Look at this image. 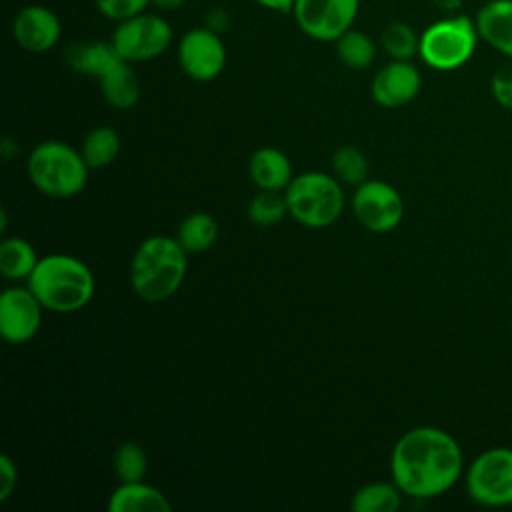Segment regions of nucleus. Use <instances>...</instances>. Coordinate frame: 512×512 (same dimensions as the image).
Returning <instances> with one entry per match:
<instances>
[{"label": "nucleus", "mask_w": 512, "mask_h": 512, "mask_svg": "<svg viewBox=\"0 0 512 512\" xmlns=\"http://www.w3.org/2000/svg\"><path fill=\"white\" fill-rule=\"evenodd\" d=\"M458 442L442 428L418 426L404 432L392 448L394 484L412 498H432L450 490L462 474Z\"/></svg>", "instance_id": "obj_1"}, {"label": "nucleus", "mask_w": 512, "mask_h": 512, "mask_svg": "<svg viewBox=\"0 0 512 512\" xmlns=\"http://www.w3.org/2000/svg\"><path fill=\"white\" fill-rule=\"evenodd\" d=\"M186 250L178 238L150 236L134 252L130 282L134 292L150 304L170 298L186 276Z\"/></svg>", "instance_id": "obj_2"}, {"label": "nucleus", "mask_w": 512, "mask_h": 512, "mask_svg": "<svg viewBox=\"0 0 512 512\" xmlns=\"http://www.w3.org/2000/svg\"><path fill=\"white\" fill-rule=\"evenodd\" d=\"M28 288L46 310L70 314L90 302L94 276L82 260L70 254H48L38 260Z\"/></svg>", "instance_id": "obj_3"}, {"label": "nucleus", "mask_w": 512, "mask_h": 512, "mask_svg": "<svg viewBox=\"0 0 512 512\" xmlns=\"http://www.w3.org/2000/svg\"><path fill=\"white\" fill-rule=\"evenodd\" d=\"M30 182L46 196L70 198L84 190L88 164L82 152L60 140L40 142L28 156Z\"/></svg>", "instance_id": "obj_4"}, {"label": "nucleus", "mask_w": 512, "mask_h": 512, "mask_svg": "<svg viewBox=\"0 0 512 512\" xmlns=\"http://www.w3.org/2000/svg\"><path fill=\"white\" fill-rule=\"evenodd\" d=\"M288 214L306 228H326L344 210V192L338 180L324 172H304L284 190Z\"/></svg>", "instance_id": "obj_5"}, {"label": "nucleus", "mask_w": 512, "mask_h": 512, "mask_svg": "<svg viewBox=\"0 0 512 512\" xmlns=\"http://www.w3.org/2000/svg\"><path fill=\"white\" fill-rule=\"evenodd\" d=\"M478 42L480 34L474 18L462 14L446 16L424 28L420 34L418 56L426 66L450 72L472 58Z\"/></svg>", "instance_id": "obj_6"}, {"label": "nucleus", "mask_w": 512, "mask_h": 512, "mask_svg": "<svg viewBox=\"0 0 512 512\" xmlns=\"http://www.w3.org/2000/svg\"><path fill=\"white\" fill-rule=\"evenodd\" d=\"M174 32L166 18L156 12H140L116 22L110 42L122 60L136 64L158 58L172 44Z\"/></svg>", "instance_id": "obj_7"}, {"label": "nucleus", "mask_w": 512, "mask_h": 512, "mask_svg": "<svg viewBox=\"0 0 512 512\" xmlns=\"http://www.w3.org/2000/svg\"><path fill=\"white\" fill-rule=\"evenodd\" d=\"M466 490L482 506L512 504V448L496 446L478 454L466 472Z\"/></svg>", "instance_id": "obj_8"}, {"label": "nucleus", "mask_w": 512, "mask_h": 512, "mask_svg": "<svg viewBox=\"0 0 512 512\" xmlns=\"http://www.w3.org/2000/svg\"><path fill=\"white\" fill-rule=\"evenodd\" d=\"M358 10L360 0H296L292 16L308 38L334 42L354 26Z\"/></svg>", "instance_id": "obj_9"}, {"label": "nucleus", "mask_w": 512, "mask_h": 512, "mask_svg": "<svg viewBox=\"0 0 512 512\" xmlns=\"http://www.w3.org/2000/svg\"><path fill=\"white\" fill-rule=\"evenodd\" d=\"M352 212L366 230L380 234L400 224L404 202L394 186L382 180H366L358 184L352 196Z\"/></svg>", "instance_id": "obj_10"}, {"label": "nucleus", "mask_w": 512, "mask_h": 512, "mask_svg": "<svg viewBox=\"0 0 512 512\" xmlns=\"http://www.w3.org/2000/svg\"><path fill=\"white\" fill-rule=\"evenodd\" d=\"M178 64L186 76L198 82L220 76L226 66V46L220 32L210 26L188 30L178 42Z\"/></svg>", "instance_id": "obj_11"}, {"label": "nucleus", "mask_w": 512, "mask_h": 512, "mask_svg": "<svg viewBox=\"0 0 512 512\" xmlns=\"http://www.w3.org/2000/svg\"><path fill=\"white\" fill-rule=\"evenodd\" d=\"M42 304L30 288H8L0 296V334L8 344L32 340L42 322Z\"/></svg>", "instance_id": "obj_12"}, {"label": "nucleus", "mask_w": 512, "mask_h": 512, "mask_svg": "<svg viewBox=\"0 0 512 512\" xmlns=\"http://www.w3.org/2000/svg\"><path fill=\"white\" fill-rule=\"evenodd\" d=\"M60 36V18L52 8L44 4L22 6L12 20V38L26 52H48L60 42Z\"/></svg>", "instance_id": "obj_13"}, {"label": "nucleus", "mask_w": 512, "mask_h": 512, "mask_svg": "<svg viewBox=\"0 0 512 512\" xmlns=\"http://www.w3.org/2000/svg\"><path fill=\"white\" fill-rule=\"evenodd\" d=\"M422 86L420 70L410 60H390L372 78V98L384 108L412 102Z\"/></svg>", "instance_id": "obj_14"}, {"label": "nucleus", "mask_w": 512, "mask_h": 512, "mask_svg": "<svg viewBox=\"0 0 512 512\" xmlns=\"http://www.w3.org/2000/svg\"><path fill=\"white\" fill-rule=\"evenodd\" d=\"M480 40L512 60V0H488L474 16Z\"/></svg>", "instance_id": "obj_15"}, {"label": "nucleus", "mask_w": 512, "mask_h": 512, "mask_svg": "<svg viewBox=\"0 0 512 512\" xmlns=\"http://www.w3.org/2000/svg\"><path fill=\"white\" fill-rule=\"evenodd\" d=\"M66 64L84 76H92L100 80L112 68H116L122 58L112 46V42L104 40H90V42H74L64 52Z\"/></svg>", "instance_id": "obj_16"}, {"label": "nucleus", "mask_w": 512, "mask_h": 512, "mask_svg": "<svg viewBox=\"0 0 512 512\" xmlns=\"http://www.w3.org/2000/svg\"><path fill=\"white\" fill-rule=\"evenodd\" d=\"M250 180L260 190H276L282 192L292 182V164L284 152L272 146L258 148L248 162Z\"/></svg>", "instance_id": "obj_17"}, {"label": "nucleus", "mask_w": 512, "mask_h": 512, "mask_svg": "<svg viewBox=\"0 0 512 512\" xmlns=\"http://www.w3.org/2000/svg\"><path fill=\"white\" fill-rule=\"evenodd\" d=\"M170 502L158 488L138 482H120L110 494V512H170Z\"/></svg>", "instance_id": "obj_18"}, {"label": "nucleus", "mask_w": 512, "mask_h": 512, "mask_svg": "<svg viewBox=\"0 0 512 512\" xmlns=\"http://www.w3.org/2000/svg\"><path fill=\"white\" fill-rule=\"evenodd\" d=\"M100 90L104 100L120 110L132 108L140 98V82L136 72L132 70L130 62L122 60L116 68H112L100 80Z\"/></svg>", "instance_id": "obj_19"}, {"label": "nucleus", "mask_w": 512, "mask_h": 512, "mask_svg": "<svg viewBox=\"0 0 512 512\" xmlns=\"http://www.w3.org/2000/svg\"><path fill=\"white\" fill-rule=\"evenodd\" d=\"M38 260L34 246L24 238H4L0 244V272L8 280H28Z\"/></svg>", "instance_id": "obj_20"}, {"label": "nucleus", "mask_w": 512, "mask_h": 512, "mask_svg": "<svg viewBox=\"0 0 512 512\" xmlns=\"http://www.w3.org/2000/svg\"><path fill=\"white\" fill-rule=\"evenodd\" d=\"M402 494L396 484L370 482L354 494L350 508L354 512H396L402 506Z\"/></svg>", "instance_id": "obj_21"}, {"label": "nucleus", "mask_w": 512, "mask_h": 512, "mask_svg": "<svg viewBox=\"0 0 512 512\" xmlns=\"http://www.w3.org/2000/svg\"><path fill=\"white\" fill-rule=\"evenodd\" d=\"M334 44H336V56L340 58V62L352 70H364L376 58V44L362 30L350 28L342 36H338Z\"/></svg>", "instance_id": "obj_22"}, {"label": "nucleus", "mask_w": 512, "mask_h": 512, "mask_svg": "<svg viewBox=\"0 0 512 512\" xmlns=\"http://www.w3.org/2000/svg\"><path fill=\"white\" fill-rule=\"evenodd\" d=\"M176 238L186 252H204L216 242L218 224L210 214L194 212L182 220Z\"/></svg>", "instance_id": "obj_23"}, {"label": "nucleus", "mask_w": 512, "mask_h": 512, "mask_svg": "<svg viewBox=\"0 0 512 512\" xmlns=\"http://www.w3.org/2000/svg\"><path fill=\"white\" fill-rule=\"evenodd\" d=\"M120 152V136L110 126L92 128L82 144V156L88 168H104L116 160Z\"/></svg>", "instance_id": "obj_24"}, {"label": "nucleus", "mask_w": 512, "mask_h": 512, "mask_svg": "<svg viewBox=\"0 0 512 512\" xmlns=\"http://www.w3.org/2000/svg\"><path fill=\"white\" fill-rule=\"evenodd\" d=\"M380 44L390 60H412L420 48V34L402 20H392L380 34Z\"/></svg>", "instance_id": "obj_25"}, {"label": "nucleus", "mask_w": 512, "mask_h": 512, "mask_svg": "<svg viewBox=\"0 0 512 512\" xmlns=\"http://www.w3.org/2000/svg\"><path fill=\"white\" fill-rule=\"evenodd\" d=\"M112 468L120 482H138L146 476L148 456L136 442H122L112 456Z\"/></svg>", "instance_id": "obj_26"}, {"label": "nucleus", "mask_w": 512, "mask_h": 512, "mask_svg": "<svg viewBox=\"0 0 512 512\" xmlns=\"http://www.w3.org/2000/svg\"><path fill=\"white\" fill-rule=\"evenodd\" d=\"M288 214L286 196L276 190H260L248 204V218L256 226H274Z\"/></svg>", "instance_id": "obj_27"}, {"label": "nucleus", "mask_w": 512, "mask_h": 512, "mask_svg": "<svg viewBox=\"0 0 512 512\" xmlns=\"http://www.w3.org/2000/svg\"><path fill=\"white\" fill-rule=\"evenodd\" d=\"M332 170L346 184H362L368 180V158L354 146H340L332 156Z\"/></svg>", "instance_id": "obj_28"}, {"label": "nucleus", "mask_w": 512, "mask_h": 512, "mask_svg": "<svg viewBox=\"0 0 512 512\" xmlns=\"http://www.w3.org/2000/svg\"><path fill=\"white\" fill-rule=\"evenodd\" d=\"M94 4L104 18L112 22H122L144 12L150 6V0H94Z\"/></svg>", "instance_id": "obj_29"}, {"label": "nucleus", "mask_w": 512, "mask_h": 512, "mask_svg": "<svg viewBox=\"0 0 512 512\" xmlns=\"http://www.w3.org/2000/svg\"><path fill=\"white\" fill-rule=\"evenodd\" d=\"M490 90H492V96L494 100L512 112V60L504 66H500L492 80H490Z\"/></svg>", "instance_id": "obj_30"}, {"label": "nucleus", "mask_w": 512, "mask_h": 512, "mask_svg": "<svg viewBox=\"0 0 512 512\" xmlns=\"http://www.w3.org/2000/svg\"><path fill=\"white\" fill-rule=\"evenodd\" d=\"M16 484H18L16 462L8 454H2L0 456V502L10 498V494L16 490Z\"/></svg>", "instance_id": "obj_31"}, {"label": "nucleus", "mask_w": 512, "mask_h": 512, "mask_svg": "<svg viewBox=\"0 0 512 512\" xmlns=\"http://www.w3.org/2000/svg\"><path fill=\"white\" fill-rule=\"evenodd\" d=\"M258 6L268 8L272 12H280V14H292V8L296 4V0H254Z\"/></svg>", "instance_id": "obj_32"}, {"label": "nucleus", "mask_w": 512, "mask_h": 512, "mask_svg": "<svg viewBox=\"0 0 512 512\" xmlns=\"http://www.w3.org/2000/svg\"><path fill=\"white\" fill-rule=\"evenodd\" d=\"M188 0H150L152 6H156L158 10H178L186 4Z\"/></svg>", "instance_id": "obj_33"}]
</instances>
